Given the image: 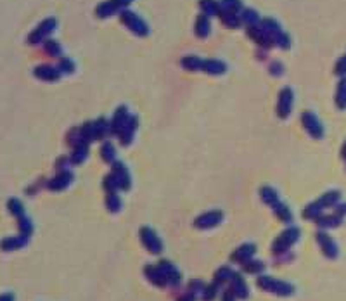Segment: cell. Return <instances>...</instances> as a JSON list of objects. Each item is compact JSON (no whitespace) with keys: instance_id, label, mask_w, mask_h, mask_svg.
<instances>
[{"instance_id":"12","label":"cell","mask_w":346,"mask_h":301,"mask_svg":"<svg viewBox=\"0 0 346 301\" xmlns=\"http://www.w3.org/2000/svg\"><path fill=\"white\" fill-rule=\"evenodd\" d=\"M35 76L40 80H45V81H56L61 76V71H59V68L43 64V66L35 68Z\"/></svg>"},{"instance_id":"3","label":"cell","mask_w":346,"mask_h":301,"mask_svg":"<svg viewBox=\"0 0 346 301\" xmlns=\"http://www.w3.org/2000/svg\"><path fill=\"white\" fill-rule=\"evenodd\" d=\"M298 237H300V230L296 229V227H291V229H287V230H284L282 234L279 235V237L275 239L274 241V253H284L286 249H289V247L292 246L296 241H298Z\"/></svg>"},{"instance_id":"18","label":"cell","mask_w":346,"mask_h":301,"mask_svg":"<svg viewBox=\"0 0 346 301\" xmlns=\"http://www.w3.org/2000/svg\"><path fill=\"white\" fill-rule=\"evenodd\" d=\"M28 239L26 235H16V237H7L4 239L2 244H0V247H2L4 251H14V249H21L28 244Z\"/></svg>"},{"instance_id":"39","label":"cell","mask_w":346,"mask_h":301,"mask_svg":"<svg viewBox=\"0 0 346 301\" xmlns=\"http://www.w3.org/2000/svg\"><path fill=\"white\" fill-rule=\"evenodd\" d=\"M93 130H95V139H106V135H108V123H106L104 118H101V120H97L93 123Z\"/></svg>"},{"instance_id":"34","label":"cell","mask_w":346,"mask_h":301,"mask_svg":"<svg viewBox=\"0 0 346 301\" xmlns=\"http://www.w3.org/2000/svg\"><path fill=\"white\" fill-rule=\"evenodd\" d=\"M7 208L12 215H14L16 218H21L24 217V208H23V203L19 201V199H9V203H7Z\"/></svg>"},{"instance_id":"25","label":"cell","mask_w":346,"mask_h":301,"mask_svg":"<svg viewBox=\"0 0 346 301\" xmlns=\"http://www.w3.org/2000/svg\"><path fill=\"white\" fill-rule=\"evenodd\" d=\"M260 194H262L263 203H267L268 206H275L277 203H279V196H277V192L272 189V187H262Z\"/></svg>"},{"instance_id":"14","label":"cell","mask_w":346,"mask_h":301,"mask_svg":"<svg viewBox=\"0 0 346 301\" xmlns=\"http://www.w3.org/2000/svg\"><path fill=\"white\" fill-rule=\"evenodd\" d=\"M127 120H128V111H127V108H125V106H121V108L116 109L115 116H113L111 132L113 133H121V130H123Z\"/></svg>"},{"instance_id":"52","label":"cell","mask_w":346,"mask_h":301,"mask_svg":"<svg viewBox=\"0 0 346 301\" xmlns=\"http://www.w3.org/2000/svg\"><path fill=\"white\" fill-rule=\"evenodd\" d=\"M0 301H14V296H12V294H2V296H0Z\"/></svg>"},{"instance_id":"31","label":"cell","mask_w":346,"mask_h":301,"mask_svg":"<svg viewBox=\"0 0 346 301\" xmlns=\"http://www.w3.org/2000/svg\"><path fill=\"white\" fill-rule=\"evenodd\" d=\"M262 28L267 31L268 35L272 36V38H274L277 33H280V31H282V30H280V26H279V23H277L275 19H270V18L263 19V21H262Z\"/></svg>"},{"instance_id":"32","label":"cell","mask_w":346,"mask_h":301,"mask_svg":"<svg viewBox=\"0 0 346 301\" xmlns=\"http://www.w3.org/2000/svg\"><path fill=\"white\" fill-rule=\"evenodd\" d=\"M274 210H275V215H277V218H279V220H282V222H286V223H289V222L292 220L291 211H289L287 206L282 205V203H277V205L274 206Z\"/></svg>"},{"instance_id":"38","label":"cell","mask_w":346,"mask_h":301,"mask_svg":"<svg viewBox=\"0 0 346 301\" xmlns=\"http://www.w3.org/2000/svg\"><path fill=\"white\" fill-rule=\"evenodd\" d=\"M336 103L339 108H346V78H343L337 85V95H336Z\"/></svg>"},{"instance_id":"51","label":"cell","mask_w":346,"mask_h":301,"mask_svg":"<svg viewBox=\"0 0 346 301\" xmlns=\"http://www.w3.org/2000/svg\"><path fill=\"white\" fill-rule=\"evenodd\" d=\"M130 2H132V0H116V4H118V6L121 7V11H123L125 7H127Z\"/></svg>"},{"instance_id":"1","label":"cell","mask_w":346,"mask_h":301,"mask_svg":"<svg viewBox=\"0 0 346 301\" xmlns=\"http://www.w3.org/2000/svg\"><path fill=\"white\" fill-rule=\"evenodd\" d=\"M256 284H258V287H262L263 291L274 292L277 296H291L292 292H294V287H292L291 284L284 282V280H277L274 277H267V275L258 277Z\"/></svg>"},{"instance_id":"30","label":"cell","mask_w":346,"mask_h":301,"mask_svg":"<svg viewBox=\"0 0 346 301\" xmlns=\"http://www.w3.org/2000/svg\"><path fill=\"white\" fill-rule=\"evenodd\" d=\"M95 139V130H93V123H85L80 130V140L88 144Z\"/></svg>"},{"instance_id":"9","label":"cell","mask_w":346,"mask_h":301,"mask_svg":"<svg viewBox=\"0 0 346 301\" xmlns=\"http://www.w3.org/2000/svg\"><path fill=\"white\" fill-rule=\"evenodd\" d=\"M303 125H305V128H307V132L315 137V139H320V137H322L324 128H322V125L319 123V120H317L313 113H305Z\"/></svg>"},{"instance_id":"7","label":"cell","mask_w":346,"mask_h":301,"mask_svg":"<svg viewBox=\"0 0 346 301\" xmlns=\"http://www.w3.org/2000/svg\"><path fill=\"white\" fill-rule=\"evenodd\" d=\"M223 215L220 211H208V213L201 215L199 218H196L194 225L197 229H211V227H217L220 222H222Z\"/></svg>"},{"instance_id":"13","label":"cell","mask_w":346,"mask_h":301,"mask_svg":"<svg viewBox=\"0 0 346 301\" xmlns=\"http://www.w3.org/2000/svg\"><path fill=\"white\" fill-rule=\"evenodd\" d=\"M145 275H147V279L158 287H165L166 284H168V280H166V277L163 275L161 268L156 267V265H147V267H145Z\"/></svg>"},{"instance_id":"42","label":"cell","mask_w":346,"mask_h":301,"mask_svg":"<svg viewBox=\"0 0 346 301\" xmlns=\"http://www.w3.org/2000/svg\"><path fill=\"white\" fill-rule=\"evenodd\" d=\"M222 9L237 14V12L242 9V4H241V0H222Z\"/></svg>"},{"instance_id":"22","label":"cell","mask_w":346,"mask_h":301,"mask_svg":"<svg viewBox=\"0 0 346 301\" xmlns=\"http://www.w3.org/2000/svg\"><path fill=\"white\" fill-rule=\"evenodd\" d=\"M194 31H196V35L199 38H206L208 33H210V21H208V16H205V14L197 16Z\"/></svg>"},{"instance_id":"35","label":"cell","mask_w":346,"mask_h":301,"mask_svg":"<svg viewBox=\"0 0 346 301\" xmlns=\"http://www.w3.org/2000/svg\"><path fill=\"white\" fill-rule=\"evenodd\" d=\"M18 227H19V232H21V235H26V237H30L31 232H33V225H31L30 218L24 215V217L18 218Z\"/></svg>"},{"instance_id":"15","label":"cell","mask_w":346,"mask_h":301,"mask_svg":"<svg viewBox=\"0 0 346 301\" xmlns=\"http://www.w3.org/2000/svg\"><path fill=\"white\" fill-rule=\"evenodd\" d=\"M113 175H115L118 184H120V189L127 190L130 187V175L127 172V168L123 166V163H115L113 165Z\"/></svg>"},{"instance_id":"21","label":"cell","mask_w":346,"mask_h":301,"mask_svg":"<svg viewBox=\"0 0 346 301\" xmlns=\"http://www.w3.org/2000/svg\"><path fill=\"white\" fill-rule=\"evenodd\" d=\"M118 11H121V7L116 4V0H108V2L97 6V9H95L99 18H109V16H113Z\"/></svg>"},{"instance_id":"29","label":"cell","mask_w":346,"mask_h":301,"mask_svg":"<svg viewBox=\"0 0 346 301\" xmlns=\"http://www.w3.org/2000/svg\"><path fill=\"white\" fill-rule=\"evenodd\" d=\"M43 48H45V52L48 56H52V58H61V56H63V47H61L56 40H45Z\"/></svg>"},{"instance_id":"46","label":"cell","mask_w":346,"mask_h":301,"mask_svg":"<svg viewBox=\"0 0 346 301\" xmlns=\"http://www.w3.org/2000/svg\"><path fill=\"white\" fill-rule=\"evenodd\" d=\"M58 68H59L61 73H73V71H75V63H73L71 59H68V58H63Z\"/></svg>"},{"instance_id":"4","label":"cell","mask_w":346,"mask_h":301,"mask_svg":"<svg viewBox=\"0 0 346 301\" xmlns=\"http://www.w3.org/2000/svg\"><path fill=\"white\" fill-rule=\"evenodd\" d=\"M56 30V19L54 18H48L45 21H42L38 24V28L28 36V43H31V45H35V43H40L43 42V40L47 38L48 35L52 33V31Z\"/></svg>"},{"instance_id":"16","label":"cell","mask_w":346,"mask_h":301,"mask_svg":"<svg viewBox=\"0 0 346 301\" xmlns=\"http://www.w3.org/2000/svg\"><path fill=\"white\" fill-rule=\"evenodd\" d=\"M232 291H234V294L237 296L239 299H246L248 296H250V291H248V286L246 282H244V279L241 277V274H235L232 275Z\"/></svg>"},{"instance_id":"41","label":"cell","mask_w":346,"mask_h":301,"mask_svg":"<svg viewBox=\"0 0 346 301\" xmlns=\"http://www.w3.org/2000/svg\"><path fill=\"white\" fill-rule=\"evenodd\" d=\"M104 189L108 190L109 194H116V189H120V184L115 178V175H108L104 178Z\"/></svg>"},{"instance_id":"28","label":"cell","mask_w":346,"mask_h":301,"mask_svg":"<svg viewBox=\"0 0 346 301\" xmlns=\"http://www.w3.org/2000/svg\"><path fill=\"white\" fill-rule=\"evenodd\" d=\"M232 275H234V272H232L230 267H220L217 274H215V284L222 286V284H225L227 280L232 279Z\"/></svg>"},{"instance_id":"20","label":"cell","mask_w":346,"mask_h":301,"mask_svg":"<svg viewBox=\"0 0 346 301\" xmlns=\"http://www.w3.org/2000/svg\"><path fill=\"white\" fill-rule=\"evenodd\" d=\"M227 66L218 59H206L203 61V71H206L208 75H222L225 73Z\"/></svg>"},{"instance_id":"19","label":"cell","mask_w":346,"mask_h":301,"mask_svg":"<svg viewBox=\"0 0 346 301\" xmlns=\"http://www.w3.org/2000/svg\"><path fill=\"white\" fill-rule=\"evenodd\" d=\"M73 180V175L69 172H61L58 177H54L51 182H48V189L51 190H63L71 184Z\"/></svg>"},{"instance_id":"24","label":"cell","mask_w":346,"mask_h":301,"mask_svg":"<svg viewBox=\"0 0 346 301\" xmlns=\"http://www.w3.org/2000/svg\"><path fill=\"white\" fill-rule=\"evenodd\" d=\"M199 7L205 12V16H217L220 14V4L215 0H199Z\"/></svg>"},{"instance_id":"5","label":"cell","mask_w":346,"mask_h":301,"mask_svg":"<svg viewBox=\"0 0 346 301\" xmlns=\"http://www.w3.org/2000/svg\"><path fill=\"white\" fill-rule=\"evenodd\" d=\"M138 234H140V241H142V244H144V246L147 247L151 253H154V255L161 253V251H163V244H161V241H160V237H158V235L154 234V230H153V229H149V227H142Z\"/></svg>"},{"instance_id":"17","label":"cell","mask_w":346,"mask_h":301,"mask_svg":"<svg viewBox=\"0 0 346 301\" xmlns=\"http://www.w3.org/2000/svg\"><path fill=\"white\" fill-rule=\"evenodd\" d=\"M137 130V116H128L127 123H125L123 130H121L120 137H121V144L123 145H128L130 142L133 139V132Z\"/></svg>"},{"instance_id":"37","label":"cell","mask_w":346,"mask_h":301,"mask_svg":"<svg viewBox=\"0 0 346 301\" xmlns=\"http://www.w3.org/2000/svg\"><path fill=\"white\" fill-rule=\"evenodd\" d=\"M241 19L244 23H248L250 26H256V23L260 21V16L256 11H251V9H246L241 12Z\"/></svg>"},{"instance_id":"44","label":"cell","mask_w":346,"mask_h":301,"mask_svg":"<svg viewBox=\"0 0 346 301\" xmlns=\"http://www.w3.org/2000/svg\"><path fill=\"white\" fill-rule=\"evenodd\" d=\"M218 292V284H210L203 289V301H213Z\"/></svg>"},{"instance_id":"40","label":"cell","mask_w":346,"mask_h":301,"mask_svg":"<svg viewBox=\"0 0 346 301\" xmlns=\"http://www.w3.org/2000/svg\"><path fill=\"white\" fill-rule=\"evenodd\" d=\"M106 206H108V210L111 211V213H118V211L121 210L120 197H118L116 194H109L108 199H106Z\"/></svg>"},{"instance_id":"50","label":"cell","mask_w":346,"mask_h":301,"mask_svg":"<svg viewBox=\"0 0 346 301\" xmlns=\"http://www.w3.org/2000/svg\"><path fill=\"white\" fill-rule=\"evenodd\" d=\"M178 301H196V294H194V292H187V294L185 296H182V298L180 299H178Z\"/></svg>"},{"instance_id":"33","label":"cell","mask_w":346,"mask_h":301,"mask_svg":"<svg viewBox=\"0 0 346 301\" xmlns=\"http://www.w3.org/2000/svg\"><path fill=\"white\" fill-rule=\"evenodd\" d=\"M317 239H319V242L322 244V247H324L325 255H327V256H334V255H336L334 244H332V241H331V239L327 237V235H325V234H322V232H320V234L317 235Z\"/></svg>"},{"instance_id":"49","label":"cell","mask_w":346,"mask_h":301,"mask_svg":"<svg viewBox=\"0 0 346 301\" xmlns=\"http://www.w3.org/2000/svg\"><path fill=\"white\" fill-rule=\"evenodd\" d=\"M282 64H280V63H274V64H272V66H270V73H272V75H282Z\"/></svg>"},{"instance_id":"48","label":"cell","mask_w":346,"mask_h":301,"mask_svg":"<svg viewBox=\"0 0 346 301\" xmlns=\"http://www.w3.org/2000/svg\"><path fill=\"white\" fill-rule=\"evenodd\" d=\"M336 73L337 75H346V58L339 59V63L336 64Z\"/></svg>"},{"instance_id":"27","label":"cell","mask_w":346,"mask_h":301,"mask_svg":"<svg viewBox=\"0 0 346 301\" xmlns=\"http://www.w3.org/2000/svg\"><path fill=\"white\" fill-rule=\"evenodd\" d=\"M182 66L189 71H197L203 70V59H199L197 56H189V58L182 59Z\"/></svg>"},{"instance_id":"47","label":"cell","mask_w":346,"mask_h":301,"mask_svg":"<svg viewBox=\"0 0 346 301\" xmlns=\"http://www.w3.org/2000/svg\"><path fill=\"white\" fill-rule=\"evenodd\" d=\"M205 287L206 286H205V282H203V280L194 279V280H190V282H189V291L194 292V294H196V292H203Z\"/></svg>"},{"instance_id":"6","label":"cell","mask_w":346,"mask_h":301,"mask_svg":"<svg viewBox=\"0 0 346 301\" xmlns=\"http://www.w3.org/2000/svg\"><path fill=\"white\" fill-rule=\"evenodd\" d=\"M292 99H294V95H292V90L289 87L280 90L279 104H277V115H279L280 118H287L289 116L291 108H292Z\"/></svg>"},{"instance_id":"8","label":"cell","mask_w":346,"mask_h":301,"mask_svg":"<svg viewBox=\"0 0 346 301\" xmlns=\"http://www.w3.org/2000/svg\"><path fill=\"white\" fill-rule=\"evenodd\" d=\"M248 35H250L256 43H260V45H263L267 48H270L275 43L274 38H272V36L268 35L262 26H250L248 28Z\"/></svg>"},{"instance_id":"45","label":"cell","mask_w":346,"mask_h":301,"mask_svg":"<svg viewBox=\"0 0 346 301\" xmlns=\"http://www.w3.org/2000/svg\"><path fill=\"white\" fill-rule=\"evenodd\" d=\"M274 40H275V43L280 48H289V47H291V40H289V36L286 33H282V31H280V33H277L274 36Z\"/></svg>"},{"instance_id":"11","label":"cell","mask_w":346,"mask_h":301,"mask_svg":"<svg viewBox=\"0 0 346 301\" xmlns=\"http://www.w3.org/2000/svg\"><path fill=\"white\" fill-rule=\"evenodd\" d=\"M161 268V272H163V275L166 277V280H168V284H172V286H177L178 282H180V272L175 268L172 263L170 262H166V260H161L160 262V265H158Z\"/></svg>"},{"instance_id":"23","label":"cell","mask_w":346,"mask_h":301,"mask_svg":"<svg viewBox=\"0 0 346 301\" xmlns=\"http://www.w3.org/2000/svg\"><path fill=\"white\" fill-rule=\"evenodd\" d=\"M88 154V144H85V142H80V144L75 145V150H73L71 154V163H75V165H78L87 158Z\"/></svg>"},{"instance_id":"2","label":"cell","mask_w":346,"mask_h":301,"mask_svg":"<svg viewBox=\"0 0 346 301\" xmlns=\"http://www.w3.org/2000/svg\"><path fill=\"white\" fill-rule=\"evenodd\" d=\"M121 21L127 24L130 30H132L133 33L138 35V36H145V35L149 33L147 24H145V21H144L142 18H138L135 12L125 11V9H123V11H121Z\"/></svg>"},{"instance_id":"10","label":"cell","mask_w":346,"mask_h":301,"mask_svg":"<svg viewBox=\"0 0 346 301\" xmlns=\"http://www.w3.org/2000/svg\"><path fill=\"white\" fill-rule=\"evenodd\" d=\"M255 251H256L255 244H244V246H241L239 249H235L234 253H232L230 260L234 263H246L251 260V256L255 255Z\"/></svg>"},{"instance_id":"43","label":"cell","mask_w":346,"mask_h":301,"mask_svg":"<svg viewBox=\"0 0 346 301\" xmlns=\"http://www.w3.org/2000/svg\"><path fill=\"white\" fill-rule=\"evenodd\" d=\"M101 156H103L104 161L111 163L115 160V147H113V144H109V142H106V144L101 147Z\"/></svg>"},{"instance_id":"36","label":"cell","mask_w":346,"mask_h":301,"mask_svg":"<svg viewBox=\"0 0 346 301\" xmlns=\"http://www.w3.org/2000/svg\"><path fill=\"white\" fill-rule=\"evenodd\" d=\"M244 265V272H248V274H260V272H263V268H265V265H263L260 260H253V262H246L242 263Z\"/></svg>"},{"instance_id":"26","label":"cell","mask_w":346,"mask_h":301,"mask_svg":"<svg viewBox=\"0 0 346 301\" xmlns=\"http://www.w3.org/2000/svg\"><path fill=\"white\" fill-rule=\"evenodd\" d=\"M220 16H222V21L225 23V26L229 28H237L239 26V16L235 12L220 9Z\"/></svg>"}]
</instances>
